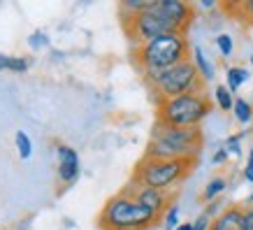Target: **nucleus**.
Returning <instances> with one entry per match:
<instances>
[{
	"mask_svg": "<svg viewBox=\"0 0 253 230\" xmlns=\"http://www.w3.org/2000/svg\"><path fill=\"white\" fill-rule=\"evenodd\" d=\"M202 146H205V133L200 126L174 128V126H165V123L156 121L149 144H146L144 158H165V161L193 158V161H198Z\"/></svg>",
	"mask_w": 253,
	"mask_h": 230,
	"instance_id": "nucleus-1",
	"label": "nucleus"
},
{
	"mask_svg": "<svg viewBox=\"0 0 253 230\" xmlns=\"http://www.w3.org/2000/svg\"><path fill=\"white\" fill-rule=\"evenodd\" d=\"M191 45H188V38L181 35V33H169V35H163L158 40H151L146 45L132 46L130 56H132V65L144 75H151V72H163V70H169L179 65L184 61H191Z\"/></svg>",
	"mask_w": 253,
	"mask_h": 230,
	"instance_id": "nucleus-2",
	"label": "nucleus"
},
{
	"mask_svg": "<svg viewBox=\"0 0 253 230\" xmlns=\"http://www.w3.org/2000/svg\"><path fill=\"white\" fill-rule=\"evenodd\" d=\"M163 221L161 214L144 207L139 200L119 191L114 198L105 202L102 212L98 214L100 230H151Z\"/></svg>",
	"mask_w": 253,
	"mask_h": 230,
	"instance_id": "nucleus-3",
	"label": "nucleus"
},
{
	"mask_svg": "<svg viewBox=\"0 0 253 230\" xmlns=\"http://www.w3.org/2000/svg\"><path fill=\"white\" fill-rule=\"evenodd\" d=\"M198 161L193 158H174V161H165V158H139V163L132 170V184L149 186V188H158V191H174L176 186L186 182L193 175Z\"/></svg>",
	"mask_w": 253,
	"mask_h": 230,
	"instance_id": "nucleus-4",
	"label": "nucleus"
},
{
	"mask_svg": "<svg viewBox=\"0 0 253 230\" xmlns=\"http://www.w3.org/2000/svg\"><path fill=\"white\" fill-rule=\"evenodd\" d=\"M142 79L149 86V91L154 93L156 102L179 98V95H186V93H200L207 89V82L202 79V75L198 72L193 61H184L174 65V68L163 70V72L144 75Z\"/></svg>",
	"mask_w": 253,
	"mask_h": 230,
	"instance_id": "nucleus-5",
	"label": "nucleus"
},
{
	"mask_svg": "<svg viewBox=\"0 0 253 230\" xmlns=\"http://www.w3.org/2000/svg\"><path fill=\"white\" fill-rule=\"evenodd\" d=\"M211 112V100L207 91L186 93L179 98H169L156 102V121L174 128H195Z\"/></svg>",
	"mask_w": 253,
	"mask_h": 230,
	"instance_id": "nucleus-6",
	"label": "nucleus"
},
{
	"mask_svg": "<svg viewBox=\"0 0 253 230\" xmlns=\"http://www.w3.org/2000/svg\"><path fill=\"white\" fill-rule=\"evenodd\" d=\"M119 19H121V28L132 46L146 45V42L169 35V33H179L176 26L172 23V19L158 7V0H154V5L144 9V12H137V14L130 16H119Z\"/></svg>",
	"mask_w": 253,
	"mask_h": 230,
	"instance_id": "nucleus-7",
	"label": "nucleus"
},
{
	"mask_svg": "<svg viewBox=\"0 0 253 230\" xmlns=\"http://www.w3.org/2000/svg\"><path fill=\"white\" fill-rule=\"evenodd\" d=\"M126 195H130V198L139 200L144 207L154 209L156 214L165 216L169 207H172V202L176 198V191H158V188H149V186H139V184H126L121 188Z\"/></svg>",
	"mask_w": 253,
	"mask_h": 230,
	"instance_id": "nucleus-8",
	"label": "nucleus"
},
{
	"mask_svg": "<svg viewBox=\"0 0 253 230\" xmlns=\"http://www.w3.org/2000/svg\"><path fill=\"white\" fill-rule=\"evenodd\" d=\"M158 7L172 19L176 31L181 35H188V28L193 26V19H195V7L191 2H184V0H158Z\"/></svg>",
	"mask_w": 253,
	"mask_h": 230,
	"instance_id": "nucleus-9",
	"label": "nucleus"
},
{
	"mask_svg": "<svg viewBox=\"0 0 253 230\" xmlns=\"http://www.w3.org/2000/svg\"><path fill=\"white\" fill-rule=\"evenodd\" d=\"M58 153V179L65 186L75 184L79 179V153L77 149H72L68 144H58L56 149Z\"/></svg>",
	"mask_w": 253,
	"mask_h": 230,
	"instance_id": "nucleus-10",
	"label": "nucleus"
},
{
	"mask_svg": "<svg viewBox=\"0 0 253 230\" xmlns=\"http://www.w3.org/2000/svg\"><path fill=\"white\" fill-rule=\"evenodd\" d=\"M242 214H244V205H228L211 221L209 230H242Z\"/></svg>",
	"mask_w": 253,
	"mask_h": 230,
	"instance_id": "nucleus-11",
	"label": "nucleus"
},
{
	"mask_svg": "<svg viewBox=\"0 0 253 230\" xmlns=\"http://www.w3.org/2000/svg\"><path fill=\"white\" fill-rule=\"evenodd\" d=\"M221 7L228 9V12H235L232 16L239 19V21L253 23V0H244V2H223Z\"/></svg>",
	"mask_w": 253,
	"mask_h": 230,
	"instance_id": "nucleus-12",
	"label": "nucleus"
},
{
	"mask_svg": "<svg viewBox=\"0 0 253 230\" xmlns=\"http://www.w3.org/2000/svg\"><path fill=\"white\" fill-rule=\"evenodd\" d=\"M193 63H195V68H198V72L202 75L205 82L214 79V65L207 61V56H205V51L200 46H193Z\"/></svg>",
	"mask_w": 253,
	"mask_h": 230,
	"instance_id": "nucleus-13",
	"label": "nucleus"
},
{
	"mask_svg": "<svg viewBox=\"0 0 253 230\" xmlns=\"http://www.w3.org/2000/svg\"><path fill=\"white\" fill-rule=\"evenodd\" d=\"M225 77H228V89H230V93H235L239 86L249 79V72H246L244 68H228Z\"/></svg>",
	"mask_w": 253,
	"mask_h": 230,
	"instance_id": "nucleus-14",
	"label": "nucleus"
},
{
	"mask_svg": "<svg viewBox=\"0 0 253 230\" xmlns=\"http://www.w3.org/2000/svg\"><path fill=\"white\" fill-rule=\"evenodd\" d=\"M14 144H16V151H19V156H21V161H28V158H31V153H33L31 138H28V135H26L23 131H16Z\"/></svg>",
	"mask_w": 253,
	"mask_h": 230,
	"instance_id": "nucleus-15",
	"label": "nucleus"
},
{
	"mask_svg": "<svg viewBox=\"0 0 253 230\" xmlns=\"http://www.w3.org/2000/svg\"><path fill=\"white\" fill-rule=\"evenodd\" d=\"M214 95H216V102H218V107L223 109V112H230L232 107H235V98H232V93H230V89L228 86H216V91H214Z\"/></svg>",
	"mask_w": 253,
	"mask_h": 230,
	"instance_id": "nucleus-16",
	"label": "nucleus"
},
{
	"mask_svg": "<svg viewBox=\"0 0 253 230\" xmlns=\"http://www.w3.org/2000/svg\"><path fill=\"white\" fill-rule=\"evenodd\" d=\"M225 186H228V182H225L223 177H214V179L205 186V191H202V200H214L218 193L225 191Z\"/></svg>",
	"mask_w": 253,
	"mask_h": 230,
	"instance_id": "nucleus-17",
	"label": "nucleus"
},
{
	"mask_svg": "<svg viewBox=\"0 0 253 230\" xmlns=\"http://www.w3.org/2000/svg\"><path fill=\"white\" fill-rule=\"evenodd\" d=\"M232 112H235V116H237L239 123H249L253 119V107L246 102V100H242V98L235 100V107H232Z\"/></svg>",
	"mask_w": 253,
	"mask_h": 230,
	"instance_id": "nucleus-18",
	"label": "nucleus"
},
{
	"mask_svg": "<svg viewBox=\"0 0 253 230\" xmlns=\"http://www.w3.org/2000/svg\"><path fill=\"white\" fill-rule=\"evenodd\" d=\"M176 226H179V207L172 205V207L165 212V216H163V228L165 230H176Z\"/></svg>",
	"mask_w": 253,
	"mask_h": 230,
	"instance_id": "nucleus-19",
	"label": "nucleus"
},
{
	"mask_svg": "<svg viewBox=\"0 0 253 230\" xmlns=\"http://www.w3.org/2000/svg\"><path fill=\"white\" fill-rule=\"evenodd\" d=\"M216 46H218V51H221V56H228L232 54V38L230 35H218L216 38Z\"/></svg>",
	"mask_w": 253,
	"mask_h": 230,
	"instance_id": "nucleus-20",
	"label": "nucleus"
},
{
	"mask_svg": "<svg viewBox=\"0 0 253 230\" xmlns=\"http://www.w3.org/2000/svg\"><path fill=\"white\" fill-rule=\"evenodd\" d=\"M242 138H244V133H239V135H232V138L225 139V151H228V153H235V156H239V153H242V149H239V142H242Z\"/></svg>",
	"mask_w": 253,
	"mask_h": 230,
	"instance_id": "nucleus-21",
	"label": "nucleus"
},
{
	"mask_svg": "<svg viewBox=\"0 0 253 230\" xmlns=\"http://www.w3.org/2000/svg\"><path fill=\"white\" fill-rule=\"evenodd\" d=\"M28 45H31V49H44V46H49V38L44 33H33L28 38Z\"/></svg>",
	"mask_w": 253,
	"mask_h": 230,
	"instance_id": "nucleus-22",
	"label": "nucleus"
},
{
	"mask_svg": "<svg viewBox=\"0 0 253 230\" xmlns=\"http://www.w3.org/2000/svg\"><path fill=\"white\" fill-rule=\"evenodd\" d=\"M242 230H253V205H244V214H242Z\"/></svg>",
	"mask_w": 253,
	"mask_h": 230,
	"instance_id": "nucleus-23",
	"label": "nucleus"
},
{
	"mask_svg": "<svg viewBox=\"0 0 253 230\" xmlns=\"http://www.w3.org/2000/svg\"><path fill=\"white\" fill-rule=\"evenodd\" d=\"M244 179L249 184H253V149L249 151V158H246V165H244Z\"/></svg>",
	"mask_w": 253,
	"mask_h": 230,
	"instance_id": "nucleus-24",
	"label": "nucleus"
},
{
	"mask_svg": "<svg viewBox=\"0 0 253 230\" xmlns=\"http://www.w3.org/2000/svg\"><path fill=\"white\" fill-rule=\"evenodd\" d=\"M228 161V151H225V146H221L218 151L214 153V165H221V163Z\"/></svg>",
	"mask_w": 253,
	"mask_h": 230,
	"instance_id": "nucleus-25",
	"label": "nucleus"
},
{
	"mask_svg": "<svg viewBox=\"0 0 253 230\" xmlns=\"http://www.w3.org/2000/svg\"><path fill=\"white\" fill-rule=\"evenodd\" d=\"M2 70H12V56H2L0 54V72H2Z\"/></svg>",
	"mask_w": 253,
	"mask_h": 230,
	"instance_id": "nucleus-26",
	"label": "nucleus"
},
{
	"mask_svg": "<svg viewBox=\"0 0 253 230\" xmlns=\"http://www.w3.org/2000/svg\"><path fill=\"white\" fill-rule=\"evenodd\" d=\"M176 230H193V221H188V223H179V226H176Z\"/></svg>",
	"mask_w": 253,
	"mask_h": 230,
	"instance_id": "nucleus-27",
	"label": "nucleus"
},
{
	"mask_svg": "<svg viewBox=\"0 0 253 230\" xmlns=\"http://www.w3.org/2000/svg\"><path fill=\"white\" fill-rule=\"evenodd\" d=\"M246 205H253V193L249 195V198H246Z\"/></svg>",
	"mask_w": 253,
	"mask_h": 230,
	"instance_id": "nucleus-28",
	"label": "nucleus"
},
{
	"mask_svg": "<svg viewBox=\"0 0 253 230\" xmlns=\"http://www.w3.org/2000/svg\"><path fill=\"white\" fill-rule=\"evenodd\" d=\"M251 65H253V56H251Z\"/></svg>",
	"mask_w": 253,
	"mask_h": 230,
	"instance_id": "nucleus-29",
	"label": "nucleus"
}]
</instances>
